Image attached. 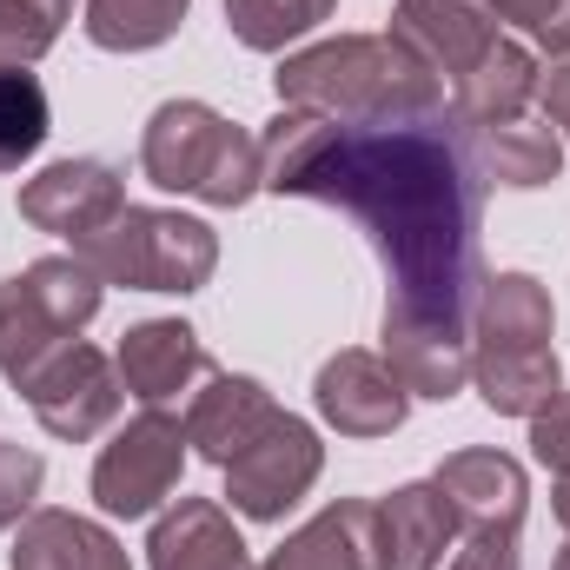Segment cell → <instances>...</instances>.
<instances>
[{"label":"cell","mask_w":570,"mask_h":570,"mask_svg":"<svg viewBox=\"0 0 570 570\" xmlns=\"http://www.w3.org/2000/svg\"><path fill=\"white\" fill-rule=\"evenodd\" d=\"M259 159L273 193L325 199L372 233V253L392 273L385 305L471 325V298L484 285V179L438 114L392 127H345L285 107L259 134Z\"/></svg>","instance_id":"1"},{"label":"cell","mask_w":570,"mask_h":570,"mask_svg":"<svg viewBox=\"0 0 570 570\" xmlns=\"http://www.w3.org/2000/svg\"><path fill=\"white\" fill-rule=\"evenodd\" d=\"M279 107L325 114L345 127H392V120H431L438 114V73L399 40V33H338L318 47L285 53Z\"/></svg>","instance_id":"2"},{"label":"cell","mask_w":570,"mask_h":570,"mask_svg":"<svg viewBox=\"0 0 570 570\" xmlns=\"http://www.w3.org/2000/svg\"><path fill=\"white\" fill-rule=\"evenodd\" d=\"M140 173L159 193H186V199H206V206H246L266 186L259 134L213 114L206 100L153 107V120L140 134Z\"/></svg>","instance_id":"3"},{"label":"cell","mask_w":570,"mask_h":570,"mask_svg":"<svg viewBox=\"0 0 570 570\" xmlns=\"http://www.w3.org/2000/svg\"><path fill=\"white\" fill-rule=\"evenodd\" d=\"M100 298H107V279L80 253H53V259H33L13 279H0V372L13 379V392L60 345H73L80 325H94Z\"/></svg>","instance_id":"4"},{"label":"cell","mask_w":570,"mask_h":570,"mask_svg":"<svg viewBox=\"0 0 570 570\" xmlns=\"http://www.w3.org/2000/svg\"><path fill=\"white\" fill-rule=\"evenodd\" d=\"M107 285L127 292H199L219 266V233L206 219L166 213V206H127L107 233H94L87 246H73Z\"/></svg>","instance_id":"5"},{"label":"cell","mask_w":570,"mask_h":570,"mask_svg":"<svg viewBox=\"0 0 570 570\" xmlns=\"http://www.w3.org/2000/svg\"><path fill=\"white\" fill-rule=\"evenodd\" d=\"M186 471V425L166 405H146L140 419L114 431L94 458V504L107 518H153Z\"/></svg>","instance_id":"6"},{"label":"cell","mask_w":570,"mask_h":570,"mask_svg":"<svg viewBox=\"0 0 570 570\" xmlns=\"http://www.w3.org/2000/svg\"><path fill=\"white\" fill-rule=\"evenodd\" d=\"M20 399L33 405L40 431H53V438H67V444H87V438H100V431L120 419L127 385H120V365H114L100 345L73 338V345H60V352L20 385Z\"/></svg>","instance_id":"7"},{"label":"cell","mask_w":570,"mask_h":570,"mask_svg":"<svg viewBox=\"0 0 570 570\" xmlns=\"http://www.w3.org/2000/svg\"><path fill=\"white\" fill-rule=\"evenodd\" d=\"M318 471H325V444H318V431L305 425V419H292V412H279L273 425L226 464V498H233L239 518H253V524H279L285 511L318 484Z\"/></svg>","instance_id":"8"},{"label":"cell","mask_w":570,"mask_h":570,"mask_svg":"<svg viewBox=\"0 0 570 570\" xmlns=\"http://www.w3.org/2000/svg\"><path fill=\"white\" fill-rule=\"evenodd\" d=\"M120 213H127V179L107 159H53V166H40L20 186V219L33 233L73 239V246H87L94 233H107Z\"/></svg>","instance_id":"9"},{"label":"cell","mask_w":570,"mask_h":570,"mask_svg":"<svg viewBox=\"0 0 570 570\" xmlns=\"http://www.w3.org/2000/svg\"><path fill=\"white\" fill-rule=\"evenodd\" d=\"M312 405L338 438H392L412 412V392L399 385V372L385 365V352L345 345L318 365L312 379Z\"/></svg>","instance_id":"10"},{"label":"cell","mask_w":570,"mask_h":570,"mask_svg":"<svg viewBox=\"0 0 570 570\" xmlns=\"http://www.w3.org/2000/svg\"><path fill=\"white\" fill-rule=\"evenodd\" d=\"M385 365L399 372V385L412 399H458L471 385V325L431 318V312H399L385 305V332H379Z\"/></svg>","instance_id":"11"},{"label":"cell","mask_w":570,"mask_h":570,"mask_svg":"<svg viewBox=\"0 0 570 570\" xmlns=\"http://www.w3.org/2000/svg\"><path fill=\"white\" fill-rule=\"evenodd\" d=\"M392 33L425 60L431 73H471L504 33H498V0H399Z\"/></svg>","instance_id":"12"},{"label":"cell","mask_w":570,"mask_h":570,"mask_svg":"<svg viewBox=\"0 0 570 570\" xmlns=\"http://www.w3.org/2000/svg\"><path fill=\"white\" fill-rule=\"evenodd\" d=\"M458 538V511L444 504L438 478L399 484L372 504V564L379 570H438Z\"/></svg>","instance_id":"13"},{"label":"cell","mask_w":570,"mask_h":570,"mask_svg":"<svg viewBox=\"0 0 570 570\" xmlns=\"http://www.w3.org/2000/svg\"><path fill=\"white\" fill-rule=\"evenodd\" d=\"M273 419H279V405H273V392L259 379H246V372H206L199 392H193V405H186V444L206 464L226 471Z\"/></svg>","instance_id":"14"},{"label":"cell","mask_w":570,"mask_h":570,"mask_svg":"<svg viewBox=\"0 0 570 570\" xmlns=\"http://www.w3.org/2000/svg\"><path fill=\"white\" fill-rule=\"evenodd\" d=\"M114 365H120V385L140 405H173L179 392H193L213 372L206 345H199V332L186 318H140V325H127Z\"/></svg>","instance_id":"15"},{"label":"cell","mask_w":570,"mask_h":570,"mask_svg":"<svg viewBox=\"0 0 570 570\" xmlns=\"http://www.w3.org/2000/svg\"><path fill=\"white\" fill-rule=\"evenodd\" d=\"M146 570H253V551L226 504L179 498L173 511H159V524L146 538Z\"/></svg>","instance_id":"16"},{"label":"cell","mask_w":570,"mask_h":570,"mask_svg":"<svg viewBox=\"0 0 570 570\" xmlns=\"http://www.w3.org/2000/svg\"><path fill=\"white\" fill-rule=\"evenodd\" d=\"M438 491L444 504L458 511V531H478V524H524V504H531V484H524V464L504 458V451H451L438 464Z\"/></svg>","instance_id":"17"},{"label":"cell","mask_w":570,"mask_h":570,"mask_svg":"<svg viewBox=\"0 0 570 570\" xmlns=\"http://www.w3.org/2000/svg\"><path fill=\"white\" fill-rule=\"evenodd\" d=\"M544 87V67L524 40H498L471 73L451 80V120L458 127H504V120H524V107L538 100Z\"/></svg>","instance_id":"18"},{"label":"cell","mask_w":570,"mask_h":570,"mask_svg":"<svg viewBox=\"0 0 570 570\" xmlns=\"http://www.w3.org/2000/svg\"><path fill=\"white\" fill-rule=\"evenodd\" d=\"M7 570H134L120 538L80 511H27Z\"/></svg>","instance_id":"19"},{"label":"cell","mask_w":570,"mask_h":570,"mask_svg":"<svg viewBox=\"0 0 570 570\" xmlns=\"http://www.w3.org/2000/svg\"><path fill=\"white\" fill-rule=\"evenodd\" d=\"M458 140L471 153L478 179L484 186H511V193H531V186H551L564 173V140L558 127H531V120H504V127H458Z\"/></svg>","instance_id":"20"},{"label":"cell","mask_w":570,"mask_h":570,"mask_svg":"<svg viewBox=\"0 0 570 570\" xmlns=\"http://www.w3.org/2000/svg\"><path fill=\"white\" fill-rule=\"evenodd\" d=\"M471 385L498 419H538L564 392L558 345H484L471 352Z\"/></svg>","instance_id":"21"},{"label":"cell","mask_w":570,"mask_h":570,"mask_svg":"<svg viewBox=\"0 0 570 570\" xmlns=\"http://www.w3.org/2000/svg\"><path fill=\"white\" fill-rule=\"evenodd\" d=\"M259 570H379L372 564V504L338 498L318 518H305Z\"/></svg>","instance_id":"22"},{"label":"cell","mask_w":570,"mask_h":570,"mask_svg":"<svg viewBox=\"0 0 570 570\" xmlns=\"http://www.w3.org/2000/svg\"><path fill=\"white\" fill-rule=\"evenodd\" d=\"M558 305L531 273H491L471 298V352L484 345H551Z\"/></svg>","instance_id":"23"},{"label":"cell","mask_w":570,"mask_h":570,"mask_svg":"<svg viewBox=\"0 0 570 570\" xmlns=\"http://www.w3.org/2000/svg\"><path fill=\"white\" fill-rule=\"evenodd\" d=\"M193 0H87V40L107 53H146L179 33Z\"/></svg>","instance_id":"24"},{"label":"cell","mask_w":570,"mask_h":570,"mask_svg":"<svg viewBox=\"0 0 570 570\" xmlns=\"http://www.w3.org/2000/svg\"><path fill=\"white\" fill-rule=\"evenodd\" d=\"M53 134V107L40 73L27 67H0V173H13L20 159H33Z\"/></svg>","instance_id":"25"},{"label":"cell","mask_w":570,"mask_h":570,"mask_svg":"<svg viewBox=\"0 0 570 570\" xmlns=\"http://www.w3.org/2000/svg\"><path fill=\"white\" fill-rule=\"evenodd\" d=\"M338 0H226V27L239 47L253 53H285L292 40H305L318 20H332Z\"/></svg>","instance_id":"26"},{"label":"cell","mask_w":570,"mask_h":570,"mask_svg":"<svg viewBox=\"0 0 570 570\" xmlns=\"http://www.w3.org/2000/svg\"><path fill=\"white\" fill-rule=\"evenodd\" d=\"M67 20L73 0H0V67H33Z\"/></svg>","instance_id":"27"},{"label":"cell","mask_w":570,"mask_h":570,"mask_svg":"<svg viewBox=\"0 0 570 570\" xmlns=\"http://www.w3.org/2000/svg\"><path fill=\"white\" fill-rule=\"evenodd\" d=\"M40 484H47V464H40V451H27V444L0 438V531H13V524L33 511Z\"/></svg>","instance_id":"28"},{"label":"cell","mask_w":570,"mask_h":570,"mask_svg":"<svg viewBox=\"0 0 570 570\" xmlns=\"http://www.w3.org/2000/svg\"><path fill=\"white\" fill-rule=\"evenodd\" d=\"M498 20H511L531 47H544L551 60L570 53V0H498Z\"/></svg>","instance_id":"29"},{"label":"cell","mask_w":570,"mask_h":570,"mask_svg":"<svg viewBox=\"0 0 570 570\" xmlns=\"http://www.w3.org/2000/svg\"><path fill=\"white\" fill-rule=\"evenodd\" d=\"M518 531H524V524H478V531H464L458 558H451L444 570H524Z\"/></svg>","instance_id":"30"},{"label":"cell","mask_w":570,"mask_h":570,"mask_svg":"<svg viewBox=\"0 0 570 570\" xmlns=\"http://www.w3.org/2000/svg\"><path fill=\"white\" fill-rule=\"evenodd\" d=\"M531 458L551 464L558 478L570 471V392H558V399L531 419Z\"/></svg>","instance_id":"31"},{"label":"cell","mask_w":570,"mask_h":570,"mask_svg":"<svg viewBox=\"0 0 570 570\" xmlns=\"http://www.w3.org/2000/svg\"><path fill=\"white\" fill-rule=\"evenodd\" d=\"M538 100H544V120H551L558 134H570V53H558V60H551V73H544Z\"/></svg>","instance_id":"32"},{"label":"cell","mask_w":570,"mask_h":570,"mask_svg":"<svg viewBox=\"0 0 570 570\" xmlns=\"http://www.w3.org/2000/svg\"><path fill=\"white\" fill-rule=\"evenodd\" d=\"M551 511H558V524L570 531V471L558 478V491H551Z\"/></svg>","instance_id":"33"},{"label":"cell","mask_w":570,"mask_h":570,"mask_svg":"<svg viewBox=\"0 0 570 570\" xmlns=\"http://www.w3.org/2000/svg\"><path fill=\"white\" fill-rule=\"evenodd\" d=\"M551 570H570V544H564V551H558V564H551Z\"/></svg>","instance_id":"34"}]
</instances>
